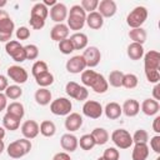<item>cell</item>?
<instances>
[{
    "label": "cell",
    "instance_id": "db71d44e",
    "mask_svg": "<svg viewBox=\"0 0 160 160\" xmlns=\"http://www.w3.org/2000/svg\"><path fill=\"white\" fill-rule=\"evenodd\" d=\"M152 130L159 135L160 134V116H155L154 121H152Z\"/></svg>",
    "mask_w": 160,
    "mask_h": 160
},
{
    "label": "cell",
    "instance_id": "bcb514c9",
    "mask_svg": "<svg viewBox=\"0 0 160 160\" xmlns=\"http://www.w3.org/2000/svg\"><path fill=\"white\" fill-rule=\"evenodd\" d=\"M102 158L105 160H119L120 152H119V150L116 148H108V149L104 150Z\"/></svg>",
    "mask_w": 160,
    "mask_h": 160
},
{
    "label": "cell",
    "instance_id": "4316f807",
    "mask_svg": "<svg viewBox=\"0 0 160 160\" xmlns=\"http://www.w3.org/2000/svg\"><path fill=\"white\" fill-rule=\"evenodd\" d=\"M91 136L95 141V145H104L109 141V132L104 128H95L91 131Z\"/></svg>",
    "mask_w": 160,
    "mask_h": 160
},
{
    "label": "cell",
    "instance_id": "d6986e66",
    "mask_svg": "<svg viewBox=\"0 0 160 160\" xmlns=\"http://www.w3.org/2000/svg\"><path fill=\"white\" fill-rule=\"evenodd\" d=\"M121 110H122V112H124L126 116L134 118V116H136V115L139 114V111H140V104H139V101L135 100V99H128V100L124 101V104H122V106H121Z\"/></svg>",
    "mask_w": 160,
    "mask_h": 160
},
{
    "label": "cell",
    "instance_id": "52a82bcc",
    "mask_svg": "<svg viewBox=\"0 0 160 160\" xmlns=\"http://www.w3.org/2000/svg\"><path fill=\"white\" fill-rule=\"evenodd\" d=\"M65 91H66V94H68L70 98H72V99H75V100H79V101H84V100H86L88 96H89L88 89H86L85 86L79 85V84L75 82V81H69V82L66 84V86H65Z\"/></svg>",
    "mask_w": 160,
    "mask_h": 160
},
{
    "label": "cell",
    "instance_id": "d590c367",
    "mask_svg": "<svg viewBox=\"0 0 160 160\" xmlns=\"http://www.w3.org/2000/svg\"><path fill=\"white\" fill-rule=\"evenodd\" d=\"M35 81H36V84L40 88H48V86H50L54 82V75L50 71H46V72L36 76L35 78Z\"/></svg>",
    "mask_w": 160,
    "mask_h": 160
},
{
    "label": "cell",
    "instance_id": "8fae6325",
    "mask_svg": "<svg viewBox=\"0 0 160 160\" xmlns=\"http://www.w3.org/2000/svg\"><path fill=\"white\" fill-rule=\"evenodd\" d=\"M66 70L71 74H80L86 69V62L82 55H75L66 61Z\"/></svg>",
    "mask_w": 160,
    "mask_h": 160
},
{
    "label": "cell",
    "instance_id": "be15d7a7",
    "mask_svg": "<svg viewBox=\"0 0 160 160\" xmlns=\"http://www.w3.org/2000/svg\"><path fill=\"white\" fill-rule=\"evenodd\" d=\"M156 160H160V156H158V158H156Z\"/></svg>",
    "mask_w": 160,
    "mask_h": 160
},
{
    "label": "cell",
    "instance_id": "d6a6232c",
    "mask_svg": "<svg viewBox=\"0 0 160 160\" xmlns=\"http://www.w3.org/2000/svg\"><path fill=\"white\" fill-rule=\"evenodd\" d=\"M39 129H40V134L44 135L45 138H51V136H54L55 132H56V126H55V124H54L52 121H50V120H44V121L40 124Z\"/></svg>",
    "mask_w": 160,
    "mask_h": 160
},
{
    "label": "cell",
    "instance_id": "f1b7e54d",
    "mask_svg": "<svg viewBox=\"0 0 160 160\" xmlns=\"http://www.w3.org/2000/svg\"><path fill=\"white\" fill-rule=\"evenodd\" d=\"M128 56L131 60H135V61L140 60L144 56V48H142V45L136 44V42L129 44V46H128Z\"/></svg>",
    "mask_w": 160,
    "mask_h": 160
},
{
    "label": "cell",
    "instance_id": "2e32d148",
    "mask_svg": "<svg viewBox=\"0 0 160 160\" xmlns=\"http://www.w3.org/2000/svg\"><path fill=\"white\" fill-rule=\"evenodd\" d=\"M60 145L65 150V152H74L79 146V141H78V138L75 135L68 132V134H64L61 136Z\"/></svg>",
    "mask_w": 160,
    "mask_h": 160
},
{
    "label": "cell",
    "instance_id": "30bf717a",
    "mask_svg": "<svg viewBox=\"0 0 160 160\" xmlns=\"http://www.w3.org/2000/svg\"><path fill=\"white\" fill-rule=\"evenodd\" d=\"M6 72H8V76H9L16 85H18V84H24V82H26V80H28V78H29L28 71H26L24 68L19 66V65H11V66H9L8 70H6Z\"/></svg>",
    "mask_w": 160,
    "mask_h": 160
},
{
    "label": "cell",
    "instance_id": "ba28073f",
    "mask_svg": "<svg viewBox=\"0 0 160 160\" xmlns=\"http://www.w3.org/2000/svg\"><path fill=\"white\" fill-rule=\"evenodd\" d=\"M104 112L100 102L95 100H86L82 105V114L90 119H99Z\"/></svg>",
    "mask_w": 160,
    "mask_h": 160
},
{
    "label": "cell",
    "instance_id": "1f68e13d",
    "mask_svg": "<svg viewBox=\"0 0 160 160\" xmlns=\"http://www.w3.org/2000/svg\"><path fill=\"white\" fill-rule=\"evenodd\" d=\"M2 125H4V129L6 130H10V131H14V130H18L19 126H20V120L10 114H5L4 118H2Z\"/></svg>",
    "mask_w": 160,
    "mask_h": 160
},
{
    "label": "cell",
    "instance_id": "e575fe53",
    "mask_svg": "<svg viewBox=\"0 0 160 160\" xmlns=\"http://www.w3.org/2000/svg\"><path fill=\"white\" fill-rule=\"evenodd\" d=\"M122 76H124V72H122V71H120V70H112V71L109 74L108 84H110L112 88H121Z\"/></svg>",
    "mask_w": 160,
    "mask_h": 160
},
{
    "label": "cell",
    "instance_id": "6125c7cd",
    "mask_svg": "<svg viewBox=\"0 0 160 160\" xmlns=\"http://www.w3.org/2000/svg\"><path fill=\"white\" fill-rule=\"evenodd\" d=\"M98 160H105V159H104V158H102V156H101V158H99V159H98Z\"/></svg>",
    "mask_w": 160,
    "mask_h": 160
},
{
    "label": "cell",
    "instance_id": "7c38bea8",
    "mask_svg": "<svg viewBox=\"0 0 160 160\" xmlns=\"http://www.w3.org/2000/svg\"><path fill=\"white\" fill-rule=\"evenodd\" d=\"M160 54L156 50H150L144 55V70H159Z\"/></svg>",
    "mask_w": 160,
    "mask_h": 160
},
{
    "label": "cell",
    "instance_id": "3957f363",
    "mask_svg": "<svg viewBox=\"0 0 160 160\" xmlns=\"http://www.w3.org/2000/svg\"><path fill=\"white\" fill-rule=\"evenodd\" d=\"M148 19V10L145 6H136L126 16V24L131 29L141 28V25Z\"/></svg>",
    "mask_w": 160,
    "mask_h": 160
},
{
    "label": "cell",
    "instance_id": "4dcf8cb0",
    "mask_svg": "<svg viewBox=\"0 0 160 160\" xmlns=\"http://www.w3.org/2000/svg\"><path fill=\"white\" fill-rule=\"evenodd\" d=\"M109 88V84H108V80L104 78V75L99 74L98 72V76L94 81V84L91 85V89L96 92V94H104Z\"/></svg>",
    "mask_w": 160,
    "mask_h": 160
},
{
    "label": "cell",
    "instance_id": "f546056e",
    "mask_svg": "<svg viewBox=\"0 0 160 160\" xmlns=\"http://www.w3.org/2000/svg\"><path fill=\"white\" fill-rule=\"evenodd\" d=\"M146 36H148L146 35V31L142 28L131 29L129 31V38L132 40V42H136V44H140V45H142L146 41Z\"/></svg>",
    "mask_w": 160,
    "mask_h": 160
},
{
    "label": "cell",
    "instance_id": "484cf974",
    "mask_svg": "<svg viewBox=\"0 0 160 160\" xmlns=\"http://www.w3.org/2000/svg\"><path fill=\"white\" fill-rule=\"evenodd\" d=\"M149 156V146L148 144H135L132 152H131V159L132 160H146Z\"/></svg>",
    "mask_w": 160,
    "mask_h": 160
},
{
    "label": "cell",
    "instance_id": "91938a15",
    "mask_svg": "<svg viewBox=\"0 0 160 160\" xmlns=\"http://www.w3.org/2000/svg\"><path fill=\"white\" fill-rule=\"evenodd\" d=\"M5 150V144L4 140H0V154H2V151Z\"/></svg>",
    "mask_w": 160,
    "mask_h": 160
},
{
    "label": "cell",
    "instance_id": "ab89813d",
    "mask_svg": "<svg viewBox=\"0 0 160 160\" xmlns=\"http://www.w3.org/2000/svg\"><path fill=\"white\" fill-rule=\"evenodd\" d=\"M138 82H139V80L135 74H124L121 86H124L126 89H134L138 86Z\"/></svg>",
    "mask_w": 160,
    "mask_h": 160
},
{
    "label": "cell",
    "instance_id": "6f0895ef",
    "mask_svg": "<svg viewBox=\"0 0 160 160\" xmlns=\"http://www.w3.org/2000/svg\"><path fill=\"white\" fill-rule=\"evenodd\" d=\"M56 2H58L56 0H44V1H42V4H44L46 8H48V6H51V8H52Z\"/></svg>",
    "mask_w": 160,
    "mask_h": 160
},
{
    "label": "cell",
    "instance_id": "83f0119b",
    "mask_svg": "<svg viewBox=\"0 0 160 160\" xmlns=\"http://www.w3.org/2000/svg\"><path fill=\"white\" fill-rule=\"evenodd\" d=\"M6 112L18 118L19 120H21L24 118V114H25V109H24V105L21 102H18V101H14V102H10L8 106H6Z\"/></svg>",
    "mask_w": 160,
    "mask_h": 160
},
{
    "label": "cell",
    "instance_id": "603a6c76",
    "mask_svg": "<svg viewBox=\"0 0 160 160\" xmlns=\"http://www.w3.org/2000/svg\"><path fill=\"white\" fill-rule=\"evenodd\" d=\"M35 101L38 105H41V106H46L51 102V91L46 88H39L36 91H35Z\"/></svg>",
    "mask_w": 160,
    "mask_h": 160
},
{
    "label": "cell",
    "instance_id": "e0dca14e",
    "mask_svg": "<svg viewBox=\"0 0 160 160\" xmlns=\"http://www.w3.org/2000/svg\"><path fill=\"white\" fill-rule=\"evenodd\" d=\"M69 34H70V30L66 24H56L50 31V38H51V40L59 42L61 40L68 39Z\"/></svg>",
    "mask_w": 160,
    "mask_h": 160
},
{
    "label": "cell",
    "instance_id": "8992f818",
    "mask_svg": "<svg viewBox=\"0 0 160 160\" xmlns=\"http://www.w3.org/2000/svg\"><path fill=\"white\" fill-rule=\"evenodd\" d=\"M72 104L66 98H58L50 102V111L58 116H66L71 112Z\"/></svg>",
    "mask_w": 160,
    "mask_h": 160
},
{
    "label": "cell",
    "instance_id": "cb8c5ba5",
    "mask_svg": "<svg viewBox=\"0 0 160 160\" xmlns=\"http://www.w3.org/2000/svg\"><path fill=\"white\" fill-rule=\"evenodd\" d=\"M104 112H105V115H106L108 119L116 120V119H119L121 116L122 110H121V106L118 102L111 101V102H108L106 104V106L104 108Z\"/></svg>",
    "mask_w": 160,
    "mask_h": 160
},
{
    "label": "cell",
    "instance_id": "ffe728a7",
    "mask_svg": "<svg viewBox=\"0 0 160 160\" xmlns=\"http://www.w3.org/2000/svg\"><path fill=\"white\" fill-rule=\"evenodd\" d=\"M15 30V24L9 16L8 11L0 9V31L1 32H9L12 34Z\"/></svg>",
    "mask_w": 160,
    "mask_h": 160
},
{
    "label": "cell",
    "instance_id": "f5cc1de1",
    "mask_svg": "<svg viewBox=\"0 0 160 160\" xmlns=\"http://www.w3.org/2000/svg\"><path fill=\"white\" fill-rule=\"evenodd\" d=\"M8 86H9V81H8V78H6L5 75H1V74H0V92L5 91Z\"/></svg>",
    "mask_w": 160,
    "mask_h": 160
},
{
    "label": "cell",
    "instance_id": "5b68a950",
    "mask_svg": "<svg viewBox=\"0 0 160 160\" xmlns=\"http://www.w3.org/2000/svg\"><path fill=\"white\" fill-rule=\"evenodd\" d=\"M111 141L119 149H129L134 142L130 132L125 129H116L111 134Z\"/></svg>",
    "mask_w": 160,
    "mask_h": 160
},
{
    "label": "cell",
    "instance_id": "5bb4252c",
    "mask_svg": "<svg viewBox=\"0 0 160 160\" xmlns=\"http://www.w3.org/2000/svg\"><path fill=\"white\" fill-rule=\"evenodd\" d=\"M40 132L39 129V124L35 120H26L22 125H21V134L25 139L31 140L35 139Z\"/></svg>",
    "mask_w": 160,
    "mask_h": 160
},
{
    "label": "cell",
    "instance_id": "681fc988",
    "mask_svg": "<svg viewBox=\"0 0 160 160\" xmlns=\"http://www.w3.org/2000/svg\"><path fill=\"white\" fill-rule=\"evenodd\" d=\"M29 22H30V26L35 30H40L45 26V20H42L40 18H35V16H30Z\"/></svg>",
    "mask_w": 160,
    "mask_h": 160
},
{
    "label": "cell",
    "instance_id": "9f6ffc18",
    "mask_svg": "<svg viewBox=\"0 0 160 160\" xmlns=\"http://www.w3.org/2000/svg\"><path fill=\"white\" fill-rule=\"evenodd\" d=\"M159 90H160V84L158 82L155 86H154V89H152V96H154V100H160V94H159Z\"/></svg>",
    "mask_w": 160,
    "mask_h": 160
},
{
    "label": "cell",
    "instance_id": "60d3db41",
    "mask_svg": "<svg viewBox=\"0 0 160 160\" xmlns=\"http://www.w3.org/2000/svg\"><path fill=\"white\" fill-rule=\"evenodd\" d=\"M78 141H79L80 148H81L82 150H86V151L91 150V149L95 146V141H94L91 134H85V135H82V136L80 138V140H78Z\"/></svg>",
    "mask_w": 160,
    "mask_h": 160
},
{
    "label": "cell",
    "instance_id": "8d00e7d4",
    "mask_svg": "<svg viewBox=\"0 0 160 160\" xmlns=\"http://www.w3.org/2000/svg\"><path fill=\"white\" fill-rule=\"evenodd\" d=\"M96 76H98V72H96V71L90 70V69H89V70H84V71L81 72V82L84 84V86L91 88V85L94 84Z\"/></svg>",
    "mask_w": 160,
    "mask_h": 160
},
{
    "label": "cell",
    "instance_id": "f907efd6",
    "mask_svg": "<svg viewBox=\"0 0 160 160\" xmlns=\"http://www.w3.org/2000/svg\"><path fill=\"white\" fill-rule=\"evenodd\" d=\"M150 148L156 154H160V135H155L150 139Z\"/></svg>",
    "mask_w": 160,
    "mask_h": 160
},
{
    "label": "cell",
    "instance_id": "11a10c76",
    "mask_svg": "<svg viewBox=\"0 0 160 160\" xmlns=\"http://www.w3.org/2000/svg\"><path fill=\"white\" fill-rule=\"evenodd\" d=\"M8 106V98L5 96V94L0 92V111L5 110Z\"/></svg>",
    "mask_w": 160,
    "mask_h": 160
},
{
    "label": "cell",
    "instance_id": "9a60e30c",
    "mask_svg": "<svg viewBox=\"0 0 160 160\" xmlns=\"http://www.w3.org/2000/svg\"><path fill=\"white\" fill-rule=\"evenodd\" d=\"M98 10H99L98 12L102 18H111L116 14L118 6L114 0H101V1H99Z\"/></svg>",
    "mask_w": 160,
    "mask_h": 160
},
{
    "label": "cell",
    "instance_id": "9c48e42d",
    "mask_svg": "<svg viewBox=\"0 0 160 160\" xmlns=\"http://www.w3.org/2000/svg\"><path fill=\"white\" fill-rule=\"evenodd\" d=\"M82 58L86 62V68H95L99 65L101 60V52L96 46H89L85 48L82 52Z\"/></svg>",
    "mask_w": 160,
    "mask_h": 160
},
{
    "label": "cell",
    "instance_id": "816d5d0a",
    "mask_svg": "<svg viewBox=\"0 0 160 160\" xmlns=\"http://www.w3.org/2000/svg\"><path fill=\"white\" fill-rule=\"evenodd\" d=\"M52 160H71L70 155L65 151H61V152H56L52 158Z\"/></svg>",
    "mask_w": 160,
    "mask_h": 160
},
{
    "label": "cell",
    "instance_id": "680465c9",
    "mask_svg": "<svg viewBox=\"0 0 160 160\" xmlns=\"http://www.w3.org/2000/svg\"><path fill=\"white\" fill-rule=\"evenodd\" d=\"M5 138V129L0 126V140H2Z\"/></svg>",
    "mask_w": 160,
    "mask_h": 160
},
{
    "label": "cell",
    "instance_id": "277c9868",
    "mask_svg": "<svg viewBox=\"0 0 160 160\" xmlns=\"http://www.w3.org/2000/svg\"><path fill=\"white\" fill-rule=\"evenodd\" d=\"M5 50L6 54L16 62H22L26 60V55H25V50L24 46L18 41V40H10L5 44Z\"/></svg>",
    "mask_w": 160,
    "mask_h": 160
},
{
    "label": "cell",
    "instance_id": "7dc6e473",
    "mask_svg": "<svg viewBox=\"0 0 160 160\" xmlns=\"http://www.w3.org/2000/svg\"><path fill=\"white\" fill-rule=\"evenodd\" d=\"M145 76L149 82L158 84L160 81V72L159 70H145Z\"/></svg>",
    "mask_w": 160,
    "mask_h": 160
},
{
    "label": "cell",
    "instance_id": "ac0fdd59",
    "mask_svg": "<svg viewBox=\"0 0 160 160\" xmlns=\"http://www.w3.org/2000/svg\"><path fill=\"white\" fill-rule=\"evenodd\" d=\"M82 125V116L78 112H70L69 115H66L65 119V128L66 130L71 131H76L81 128Z\"/></svg>",
    "mask_w": 160,
    "mask_h": 160
},
{
    "label": "cell",
    "instance_id": "b9f144b4",
    "mask_svg": "<svg viewBox=\"0 0 160 160\" xmlns=\"http://www.w3.org/2000/svg\"><path fill=\"white\" fill-rule=\"evenodd\" d=\"M132 138V142L134 144H146L149 141V134L144 130V129H138L134 135H131Z\"/></svg>",
    "mask_w": 160,
    "mask_h": 160
},
{
    "label": "cell",
    "instance_id": "7402d4cb",
    "mask_svg": "<svg viewBox=\"0 0 160 160\" xmlns=\"http://www.w3.org/2000/svg\"><path fill=\"white\" fill-rule=\"evenodd\" d=\"M85 24H88V26L92 30H99L104 25V18L98 11H92V12H89L86 15Z\"/></svg>",
    "mask_w": 160,
    "mask_h": 160
},
{
    "label": "cell",
    "instance_id": "44dd1931",
    "mask_svg": "<svg viewBox=\"0 0 160 160\" xmlns=\"http://www.w3.org/2000/svg\"><path fill=\"white\" fill-rule=\"evenodd\" d=\"M141 111L148 115V116H154L159 112V109H160V104L159 101L154 100V99H145L142 102H141V106H140Z\"/></svg>",
    "mask_w": 160,
    "mask_h": 160
},
{
    "label": "cell",
    "instance_id": "f6af8a7d",
    "mask_svg": "<svg viewBox=\"0 0 160 160\" xmlns=\"http://www.w3.org/2000/svg\"><path fill=\"white\" fill-rule=\"evenodd\" d=\"M80 6L82 8V10H84L85 12H86V11L92 12V11H95V10L98 9V6H99V0H81Z\"/></svg>",
    "mask_w": 160,
    "mask_h": 160
},
{
    "label": "cell",
    "instance_id": "7bdbcfd3",
    "mask_svg": "<svg viewBox=\"0 0 160 160\" xmlns=\"http://www.w3.org/2000/svg\"><path fill=\"white\" fill-rule=\"evenodd\" d=\"M25 50V55H26V60H35L39 56V48L34 44H29L26 46H24Z\"/></svg>",
    "mask_w": 160,
    "mask_h": 160
},
{
    "label": "cell",
    "instance_id": "74e56055",
    "mask_svg": "<svg viewBox=\"0 0 160 160\" xmlns=\"http://www.w3.org/2000/svg\"><path fill=\"white\" fill-rule=\"evenodd\" d=\"M22 95V89L19 85H9L5 90V96L10 100H16Z\"/></svg>",
    "mask_w": 160,
    "mask_h": 160
},
{
    "label": "cell",
    "instance_id": "94428289",
    "mask_svg": "<svg viewBox=\"0 0 160 160\" xmlns=\"http://www.w3.org/2000/svg\"><path fill=\"white\" fill-rule=\"evenodd\" d=\"M6 4H8V2H6L5 0H2V1H0V9H1V8H4V6L6 5Z\"/></svg>",
    "mask_w": 160,
    "mask_h": 160
},
{
    "label": "cell",
    "instance_id": "ee69618b",
    "mask_svg": "<svg viewBox=\"0 0 160 160\" xmlns=\"http://www.w3.org/2000/svg\"><path fill=\"white\" fill-rule=\"evenodd\" d=\"M59 50L60 52H62L64 55H70L72 51H74V46L70 41V39H65V40H61L59 41Z\"/></svg>",
    "mask_w": 160,
    "mask_h": 160
},
{
    "label": "cell",
    "instance_id": "f35d334b",
    "mask_svg": "<svg viewBox=\"0 0 160 160\" xmlns=\"http://www.w3.org/2000/svg\"><path fill=\"white\" fill-rule=\"evenodd\" d=\"M46 71H49V68H48V64L45 61H42V60L35 61L32 68H31V74H32L34 78H36V76L46 72Z\"/></svg>",
    "mask_w": 160,
    "mask_h": 160
},
{
    "label": "cell",
    "instance_id": "836d02e7",
    "mask_svg": "<svg viewBox=\"0 0 160 160\" xmlns=\"http://www.w3.org/2000/svg\"><path fill=\"white\" fill-rule=\"evenodd\" d=\"M49 15V10L48 8L42 4V2H36L32 8H31V11H30V16H35V18H40L42 20H46Z\"/></svg>",
    "mask_w": 160,
    "mask_h": 160
},
{
    "label": "cell",
    "instance_id": "d4e9b609",
    "mask_svg": "<svg viewBox=\"0 0 160 160\" xmlns=\"http://www.w3.org/2000/svg\"><path fill=\"white\" fill-rule=\"evenodd\" d=\"M69 39L74 46V50H82L88 46V36L84 32H74Z\"/></svg>",
    "mask_w": 160,
    "mask_h": 160
},
{
    "label": "cell",
    "instance_id": "7a4b0ae2",
    "mask_svg": "<svg viewBox=\"0 0 160 160\" xmlns=\"http://www.w3.org/2000/svg\"><path fill=\"white\" fill-rule=\"evenodd\" d=\"M30 150H31V141L22 138V139L10 142L6 149V152L12 159H20V158L25 156L26 154H29Z\"/></svg>",
    "mask_w": 160,
    "mask_h": 160
},
{
    "label": "cell",
    "instance_id": "c3c4849f",
    "mask_svg": "<svg viewBox=\"0 0 160 160\" xmlns=\"http://www.w3.org/2000/svg\"><path fill=\"white\" fill-rule=\"evenodd\" d=\"M15 35L18 40H26L30 38V30L26 26H20L19 29H16Z\"/></svg>",
    "mask_w": 160,
    "mask_h": 160
},
{
    "label": "cell",
    "instance_id": "6da1fadb",
    "mask_svg": "<svg viewBox=\"0 0 160 160\" xmlns=\"http://www.w3.org/2000/svg\"><path fill=\"white\" fill-rule=\"evenodd\" d=\"M86 20V12L82 10L80 5H72L70 10L68 11V28L69 30H74L78 32V30H81L85 25Z\"/></svg>",
    "mask_w": 160,
    "mask_h": 160
},
{
    "label": "cell",
    "instance_id": "4fadbf2b",
    "mask_svg": "<svg viewBox=\"0 0 160 160\" xmlns=\"http://www.w3.org/2000/svg\"><path fill=\"white\" fill-rule=\"evenodd\" d=\"M50 18L52 21L58 24H62V21L68 18V8L62 2H56L50 9Z\"/></svg>",
    "mask_w": 160,
    "mask_h": 160
}]
</instances>
